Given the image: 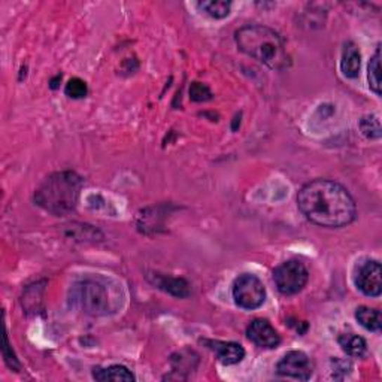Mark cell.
<instances>
[{"label":"cell","mask_w":382,"mask_h":382,"mask_svg":"<svg viewBox=\"0 0 382 382\" xmlns=\"http://www.w3.org/2000/svg\"><path fill=\"white\" fill-rule=\"evenodd\" d=\"M360 130L362 133L367 138V139H381L382 135V129H381V123L379 118L375 115H366L360 119Z\"/></svg>","instance_id":"cell-18"},{"label":"cell","mask_w":382,"mask_h":382,"mask_svg":"<svg viewBox=\"0 0 382 382\" xmlns=\"http://www.w3.org/2000/svg\"><path fill=\"white\" fill-rule=\"evenodd\" d=\"M190 96L195 102H203V100L211 99L212 94L206 86H203V84L200 82H195L190 88Z\"/></svg>","instance_id":"cell-20"},{"label":"cell","mask_w":382,"mask_h":382,"mask_svg":"<svg viewBox=\"0 0 382 382\" xmlns=\"http://www.w3.org/2000/svg\"><path fill=\"white\" fill-rule=\"evenodd\" d=\"M65 93H66V96H69L70 99H82V98H86L87 93H88L87 84H86V81H82L79 78H72L66 84Z\"/></svg>","instance_id":"cell-19"},{"label":"cell","mask_w":382,"mask_h":382,"mask_svg":"<svg viewBox=\"0 0 382 382\" xmlns=\"http://www.w3.org/2000/svg\"><path fill=\"white\" fill-rule=\"evenodd\" d=\"M369 87L376 96H381V45H378L374 57L370 58L367 67Z\"/></svg>","instance_id":"cell-16"},{"label":"cell","mask_w":382,"mask_h":382,"mask_svg":"<svg viewBox=\"0 0 382 382\" xmlns=\"http://www.w3.org/2000/svg\"><path fill=\"white\" fill-rule=\"evenodd\" d=\"M154 284L157 285L159 289L176 297H187L190 294V285L183 278H171L163 277V275H154Z\"/></svg>","instance_id":"cell-13"},{"label":"cell","mask_w":382,"mask_h":382,"mask_svg":"<svg viewBox=\"0 0 382 382\" xmlns=\"http://www.w3.org/2000/svg\"><path fill=\"white\" fill-rule=\"evenodd\" d=\"M341 348L351 357H363L367 351L366 341L354 333H343L338 338Z\"/></svg>","instance_id":"cell-14"},{"label":"cell","mask_w":382,"mask_h":382,"mask_svg":"<svg viewBox=\"0 0 382 382\" xmlns=\"http://www.w3.org/2000/svg\"><path fill=\"white\" fill-rule=\"evenodd\" d=\"M248 339L256 343L260 348H277L281 343V336L278 331L272 327V324L266 320L257 318L246 329Z\"/></svg>","instance_id":"cell-9"},{"label":"cell","mask_w":382,"mask_h":382,"mask_svg":"<svg viewBox=\"0 0 382 382\" xmlns=\"http://www.w3.org/2000/svg\"><path fill=\"white\" fill-rule=\"evenodd\" d=\"M277 372L281 376L298 381H308L314 374V366L310 358L302 351H290L285 354L277 364Z\"/></svg>","instance_id":"cell-8"},{"label":"cell","mask_w":382,"mask_h":382,"mask_svg":"<svg viewBox=\"0 0 382 382\" xmlns=\"http://www.w3.org/2000/svg\"><path fill=\"white\" fill-rule=\"evenodd\" d=\"M309 279V272L302 261H284L273 270V281L281 294L294 296L301 293Z\"/></svg>","instance_id":"cell-5"},{"label":"cell","mask_w":382,"mask_h":382,"mask_svg":"<svg viewBox=\"0 0 382 382\" xmlns=\"http://www.w3.org/2000/svg\"><path fill=\"white\" fill-rule=\"evenodd\" d=\"M297 206L305 218L326 229H341L354 221L355 200L350 191L330 179H314L297 195Z\"/></svg>","instance_id":"cell-1"},{"label":"cell","mask_w":382,"mask_h":382,"mask_svg":"<svg viewBox=\"0 0 382 382\" xmlns=\"http://www.w3.org/2000/svg\"><path fill=\"white\" fill-rule=\"evenodd\" d=\"M70 302L86 315L102 317L117 312L121 296L117 285H112L110 281L86 278L72 286Z\"/></svg>","instance_id":"cell-4"},{"label":"cell","mask_w":382,"mask_h":382,"mask_svg":"<svg viewBox=\"0 0 382 382\" xmlns=\"http://www.w3.org/2000/svg\"><path fill=\"white\" fill-rule=\"evenodd\" d=\"M197 6L205 11V14L215 20H221L225 18L230 14V8L232 4L225 2V0H203V2H199Z\"/></svg>","instance_id":"cell-17"},{"label":"cell","mask_w":382,"mask_h":382,"mask_svg":"<svg viewBox=\"0 0 382 382\" xmlns=\"http://www.w3.org/2000/svg\"><path fill=\"white\" fill-rule=\"evenodd\" d=\"M357 289L369 297H379L382 293V269L379 261L364 260L357 265L354 277Z\"/></svg>","instance_id":"cell-7"},{"label":"cell","mask_w":382,"mask_h":382,"mask_svg":"<svg viewBox=\"0 0 382 382\" xmlns=\"http://www.w3.org/2000/svg\"><path fill=\"white\" fill-rule=\"evenodd\" d=\"M211 348L215 351L220 363H223L224 366L241 363L245 357V350L242 348V345H239L236 342L215 341L211 342Z\"/></svg>","instance_id":"cell-10"},{"label":"cell","mask_w":382,"mask_h":382,"mask_svg":"<svg viewBox=\"0 0 382 382\" xmlns=\"http://www.w3.org/2000/svg\"><path fill=\"white\" fill-rule=\"evenodd\" d=\"M235 41L239 51L269 69L282 70L290 66V57L286 54L282 38L270 27L260 24L244 26L236 32Z\"/></svg>","instance_id":"cell-2"},{"label":"cell","mask_w":382,"mask_h":382,"mask_svg":"<svg viewBox=\"0 0 382 382\" xmlns=\"http://www.w3.org/2000/svg\"><path fill=\"white\" fill-rule=\"evenodd\" d=\"M355 318L369 331L378 333L382 329V315H381V310L378 309L367 308V306L358 308L355 312Z\"/></svg>","instance_id":"cell-15"},{"label":"cell","mask_w":382,"mask_h":382,"mask_svg":"<svg viewBox=\"0 0 382 382\" xmlns=\"http://www.w3.org/2000/svg\"><path fill=\"white\" fill-rule=\"evenodd\" d=\"M93 378L96 381H100V382H107V381L131 382V381H135V375L131 374L127 367L119 366V364H112V366H107V367H96L93 370Z\"/></svg>","instance_id":"cell-12"},{"label":"cell","mask_w":382,"mask_h":382,"mask_svg":"<svg viewBox=\"0 0 382 382\" xmlns=\"http://www.w3.org/2000/svg\"><path fill=\"white\" fill-rule=\"evenodd\" d=\"M360 67H362L360 50H358V46L354 42H346L343 45L342 60H341L342 74L346 78L354 79L360 75Z\"/></svg>","instance_id":"cell-11"},{"label":"cell","mask_w":382,"mask_h":382,"mask_svg":"<svg viewBox=\"0 0 382 382\" xmlns=\"http://www.w3.org/2000/svg\"><path fill=\"white\" fill-rule=\"evenodd\" d=\"M233 298L235 303L246 310L260 308L266 301V289L260 278L253 273H244L233 282Z\"/></svg>","instance_id":"cell-6"},{"label":"cell","mask_w":382,"mask_h":382,"mask_svg":"<svg viewBox=\"0 0 382 382\" xmlns=\"http://www.w3.org/2000/svg\"><path fill=\"white\" fill-rule=\"evenodd\" d=\"M82 184V178L75 172H55L36 190L34 202L46 212L63 217L75 211Z\"/></svg>","instance_id":"cell-3"}]
</instances>
